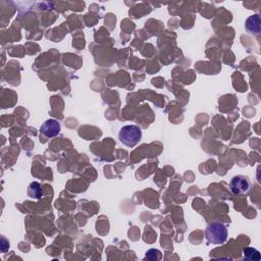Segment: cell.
I'll use <instances>...</instances> for the list:
<instances>
[{
  "mask_svg": "<svg viewBox=\"0 0 261 261\" xmlns=\"http://www.w3.org/2000/svg\"><path fill=\"white\" fill-rule=\"evenodd\" d=\"M61 132V124L54 119H49L40 127V133L46 138L57 137Z\"/></svg>",
  "mask_w": 261,
  "mask_h": 261,
  "instance_id": "4",
  "label": "cell"
},
{
  "mask_svg": "<svg viewBox=\"0 0 261 261\" xmlns=\"http://www.w3.org/2000/svg\"><path fill=\"white\" fill-rule=\"evenodd\" d=\"M245 28L248 33L253 35H258L261 30V21L259 15L254 14L249 16L245 23Z\"/></svg>",
  "mask_w": 261,
  "mask_h": 261,
  "instance_id": "5",
  "label": "cell"
},
{
  "mask_svg": "<svg viewBox=\"0 0 261 261\" xmlns=\"http://www.w3.org/2000/svg\"><path fill=\"white\" fill-rule=\"evenodd\" d=\"M119 139L127 147H135L142 139V130L136 125L124 126L119 132Z\"/></svg>",
  "mask_w": 261,
  "mask_h": 261,
  "instance_id": "1",
  "label": "cell"
},
{
  "mask_svg": "<svg viewBox=\"0 0 261 261\" xmlns=\"http://www.w3.org/2000/svg\"><path fill=\"white\" fill-rule=\"evenodd\" d=\"M243 253H244V258L246 260H256V261H259L261 259V255L259 253L258 250L254 249V248H250V247H247L243 250Z\"/></svg>",
  "mask_w": 261,
  "mask_h": 261,
  "instance_id": "7",
  "label": "cell"
},
{
  "mask_svg": "<svg viewBox=\"0 0 261 261\" xmlns=\"http://www.w3.org/2000/svg\"><path fill=\"white\" fill-rule=\"evenodd\" d=\"M228 229L221 222H212L205 230V236L209 243L220 245L228 240Z\"/></svg>",
  "mask_w": 261,
  "mask_h": 261,
  "instance_id": "2",
  "label": "cell"
},
{
  "mask_svg": "<svg viewBox=\"0 0 261 261\" xmlns=\"http://www.w3.org/2000/svg\"><path fill=\"white\" fill-rule=\"evenodd\" d=\"M28 196L30 198L36 199V200L41 199L43 196V191H42L41 185L37 182L31 183L28 187Z\"/></svg>",
  "mask_w": 261,
  "mask_h": 261,
  "instance_id": "6",
  "label": "cell"
},
{
  "mask_svg": "<svg viewBox=\"0 0 261 261\" xmlns=\"http://www.w3.org/2000/svg\"><path fill=\"white\" fill-rule=\"evenodd\" d=\"M230 187L234 194H247L250 191L251 184L248 178L244 176H236L232 179Z\"/></svg>",
  "mask_w": 261,
  "mask_h": 261,
  "instance_id": "3",
  "label": "cell"
}]
</instances>
